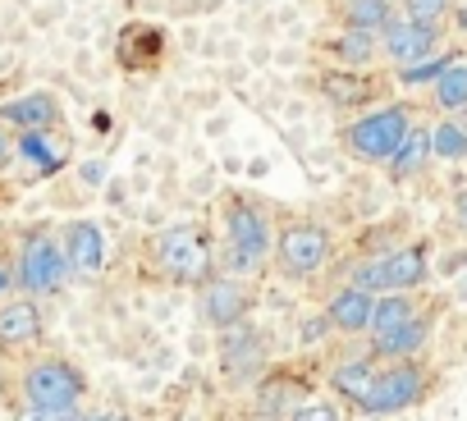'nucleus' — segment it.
I'll use <instances>...</instances> for the list:
<instances>
[{
	"label": "nucleus",
	"instance_id": "1",
	"mask_svg": "<svg viewBox=\"0 0 467 421\" xmlns=\"http://www.w3.org/2000/svg\"><path fill=\"white\" fill-rule=\"evenodd\" d=\"M431 275V262H426V248L412 243V248H399V252H385V257H371L362 266H353L348 284L362 289V293H412L421 289Z\"/></svg>",
	"mask_w": 467,
	"mask_h": 421
},
{
	"label": "nucleus",
	"instance_id": "2",
	"mask_svg": "<svg viewBox=\"0 0 467 421\" xmlns=\"http://www.w3.org/2000/svg\"><path fill=\"white\" fill-rule=\"evenodd\" d=\"M83 389H88L83 371L74 362H65V357H42V362H33L24 371V403L37 407V412H51V416L74 412Z\"/></svg>",
	"mask_w": 467,
	"mask_h": 421
},
{
	"label": "nucleus",
	"instance_id": "3",
	"mask_svg": "<svg viewBox=\"0 0 467 421\" xmlns=\"http://www.w3.org/2000/svg\"><path fill=\"white\" fill-rule=\"evenodd\" d=\"M156 266L165 280L174 284H206L215 280V262H211V248L206 239L192 230V225H170L161 239H156Z\"/></svg>",
	"mask_w": 467,
	"mask_h": 421
},
{
	"label": "nucleus",
	"instance_id": "4",
	"mask_svg": "<svg viewBox=\"0 0 467 421\" xmlns=\"http://www.w3.org/2000/svg\"><path fill=\"white\" fill-rule=\"evenodd\" d=\"M224 239H229V257L239 266H262L271 252H275V234H271V221L266 210L253 206V201H234L229 216H224Z\"/></svg>",
	"mask_w": 467,
	"mask_h": 421
},
{
	"label": "nucleus",
	"instance_id": "5",
	"mask_svg": "<svg viewBox=\"0 0 467 421\" xmlns=\"http://www.w3.org/2000/svg\"><path fill=\"white\" fill-rule=\"evenodd\" d=\"M408 128H412V115H408L403 106H385V110L362 115V119L348 128V147H353V156H362V160H389V156L403 147Z\"/></svg>",
	"mask_w": 467,
	"mask_h": 421
},
{
	"label": "nucleus",
	"instance_id": "6",
	"mask_svg": "<svg viewBox=\"0 0 467 421\" xmlns=\"http://www.w3.org/2000/svg\"><path fill=\"white\" fill-rule=\"evenodd\" d=\"M15 284H24L33 298L60 293V289L69 284L65 248H60L56 239H28L24 252H19V266H15Z\"/></svg>",
	"mask_w": 467,
	"mask_h": 421
},
{
	"label": "nucleus",
	"instance_id": "7",
	"mask_svg": "<svg viewBox=\"0 0 467 421\" xmlns=\"http://www.w3.org/2000/svg\"><path fill=\"white\" fill-rule=\"evenodd\" d=\"M426 394V371L408 357V362H389L385 371H376V385L367 394V412H403Z\"/></svg>",
	"mask_w": 467,
	"mask_h": 421
},
{
	"label": "nucleus",
	"instance_id": "8",
	"mask_svg": "<svg viewBox=\"0 0 467 421\" xmlns=\"http://www.w3.org/2000/svg\"><path fill=\"white\" fill-rule=\"evenodd\" d=\"M330 257V234L321 225H289L275 239V262L285 275H312Z\"/></svg>",
	"mask_w": 467,
	"mask_h": 421
},
{
	"label": "nucleus",
	"instance_id": "9",
	"mask_svg": "<svg viewBox=\"0 0 467 421\" xmlns=\"http://www.w3.org/2000/svg\"><path fill=\"white\" fill-rule=\"evenodd\" d=\"M248 307H253V293H248V284H239V280H206V284L197 289V312H202V321L215 325V330L244 325Z\"/></svg>",
	"mask_w": 467,
	"mask_h": 421
},
{
	"label": "nucleus",
	"instance_id": "10",
	"mask_svg": "<svg viewBox=\"0 0 467 421\" xmlns=\"http://www.w3.org/2000/svg\"><path fill=\"white\" fill-rule=\"evenodd\" d=\"M435 28H426V24H412V19H389L385 28H380V42H385V56L399 65V69H408V65H417V60H426L431 51H435Z\"/></svg>",
	"mask_w": 467,
	"mask_h": 421
},
{
	"label": "nucleus",
	"instance_id": "11",
	"mask_svg": "<svg viewBox=\"0 0 467 421\" xmlns=\"http://www.w3.org/2000/svg\"><path fill=\"white\" fill-rule=\"evenodd\" d=\"M0 124L19 133H51L60 124V101L51 92H24L0 106Z\"/></svg>",
	"mask_w": 467,
	"mask_h": 421
},
{
	"label": "nucleus",
	"instance_id": "12",
	"mask_svg": "<svg viewBox=\"0 0 467 421\" xmlns=\"http://www.w3.org/2000/svg\"><path fill=\"white\" fill-rule=\"evenodd\" d=\"M65 262L74 275H97L106 266V234L97 221H74L65 230Z\"/></svg>",
	"mask_w": 467,
	"mask_h": 421
},
{
	"label": "nucleus",
	"instance_id": "13",
	"mask_svg": "<svg viewBox=\"0 0 467 421\" xmlns=\"http://www.w3.org/2000/svg\"><path fill=\"white\" fill-rule=\"evenodd\" d=\"M426 339H431V316L417 312L412 321H403V325H394L385 334H371V353L385 357V362H408V357H417L426 348Z\"/></svg>",
	"mask_w": 467,
	"mask_h": 421
},
{
	"label": "nucleus",
	"instance_id": "14",
	"mask_svg": "<svg viewBox=\"0 0 467 421\" xmlns=\"http://www.w3.org/2000/svg\"><path fill=\"white\" fill-rule=\"evenodd\" d=\"M371 312H376V293H362V289H339L326 307V321L344 334H367L371 330Z\"/></svg>",
	"mask_w": 467,
	"mask_h": 421
},
{
	"label": "nucleus",
	"instance_id": "15",
	"mask_svg": "<svg viewBox=\"0 0 467 421\" xmlns=\"http://www.w3.org/2000/svg\"><path fill=\"white\" fill-rule=\"evenodd\" d=\"M42 334V312L33 298L0 303V348H24Z\"/></svg>",
	"mask_w": 467,
	"mask_h": 421
},
{
	"label": "nucleus",
	"instance_id": "16",
	"mask_svg": "<svg viewBox=\"0 0 467 421\" xmlns=\"http://www.w3.org/2000/svg\"><path fill=\"white\" fill-rule=\"evenodd\" d=\"M330 385H335L344 398H353V403L362 407V403H367V394H371V385H376V362H371V357H353V362L335 366Z\"/></svg>",
	"mask_w": 467,
	"mask_h": 421
},
{
	"label": "nucleus",
	"instance_id": "17",
	"mask_svg": "<svg viewBox=\"0 0 467 421\" xmlns=\"http://www.w3.org/2000/svg\"><path fill=\"white\" fill-rule=\"evenodd\" d=\"M426 160H431V128H408L403 147L389 156V165H394V179H412V174H417Z\"/></svg>",
	"mask_w": 467,
	"mask_h": 421
},
{
	"label": "nucleus",
	"instance_id": "18",
	"mask_svg": "<svg viewBox=\"0 0 467 421\" xmlns=\"http://www.w3.org/2000/svg\"><path fill=\"white\" fill-rule=\"evenodd\" d=\"M394 19V0H348L344 5V24L353 33H380Z\"/></svg>",
	"mask_w": 467,
	"mask_h": 421
},
{
	"label": "nucleus",
	"instance_id": "19",
	"mask_svg": "<svg viewBox=\"0 0 467 421\" xmlns=\"http://www.w3.org/2000/svg\"><path fill=\"white\" fill-rule=\"evenodd\" d=\"M435 106L449 110V115L467 110V60H462V56L435 78Z\"/></svg>",
	"mask_w": 467,
	"mask_h": 421
},
{
	"label": "nucleus",
	"instance_id": "20",
	"mask_svg": "<svg viewBox=\"0 0 467 421\" xmlns=\"http://www.w3.org/2000/svg\"><path fill=\"white\" fill-rule=\"evenodd\" d=\"M412 316H417L412 293H380V298H376V312H371V330H367V334H385V330H394V325H403V321H412Z\"/></svg>",
	"mask_w": 467,
	"mask_h": 421
},
{
	"label": "nucleus",
	"instance_id": "21",
	"mask_svg": "<svg viewBox=\"0 0 467 421\" xmlns=\"http://www.w3.org/2000/svg\"><path fill=\"white\" fill-rule=\"evenodd\" d=\"M431 156H440V160H462V156H467V124H458V119L435 124V128H431Z\"/></svg>",
	"mask_w": 467,
	"mask_h": 421
},
{
	"label": "nucleus",
	"instance_id": "22",
	"mask_svg": "<svg viewBox=\"0 0 467 421\" xmlns=\"http://www.w3.org/2000/svg\"><path fill=\"white\" fill-rule=\"evenodd\" d=\"M19 151L37 165V174H56V169L65 165V151H60V147H51V133H24Z\"/></svg>",
	"mask_w": 467,
	"mask_h": 421
},
{
	"label": "nucleus",
	"instance_id": "23",
	"mask_svg": "<svg viewBox=\"0 0 467 421\" xmlns=\"http://www.w3.org/2000/svg\"><path fill=\"white\" fill-rule=\"evenodd\" d=\"M453 60H458V56H426V60H417V65L399 69V78H403V83H412V87H417V83H435Z\"/></svg>",
	"mask_w": 467,
	"mask_h": 421
},
{
	"label": "nucleus",
	"instance_id": "24",
	"mask_svg": "<svg viewBox=\"0 0 467 421\" xmlns=\"http://www.w3.org/2000/svg\"><path fill=\"white\" fill-rule=\"evenodd\" d=\"M444 15H449V0H403V19H412V24L435 28Z\"/></svg>",
	"mask_w": 467,
	"mask_h": 421
},
{
	"label": "nucleus",
	"instance_id": "25",
	"mask_svg": "<svg viewBox=\"0 0 467 421\" xmlns=\"http://www.w3.org/2000/svg\"><path fill=\"white\" fill-rule=\"evenodd\" d=\"M371 51H376V33H344L339 37V56L348 60V65H362V60H371Z\"/></svg>",
	"mask_w": 467,
	"mask_h": 421
},
{
	"label": "nucleus",
	"instance_id": "26",
	"mask_svg": "<svg viewBox=\"0 0 467 421\" xmlns=\"http://www.w3.org/2000/svg\"><path fill=\"white\" fill-rule=\"evenodd\" d=\"M289 421H344V416H339L335 403H307V407H298Z\"/></svg>",
	"mask_w": 467,
	"mask_h": 421
},
{
	"label": "nucleus",
	"instance_id": "27",
	"mask_svg": "<svg viewBox=\"0 0 467 421\" xmlns=\"http://www.w3.org/2000/svg\"><path fill=\"white\" fill-rule=\"evenodd\" d=\"M326 92H339L335 101H362L367 87H362V83H348V78H339V74H330V78H326Z\"/></svg>",
	"mask_w": 467,
	"mask_h": 421
},
{
	"label": "nucleus",
	"instance_id": "28",
	"mask_svg": "<svg viewBox=\"0 0 467 421\" xmlns=\"http://www.w3.org/2000/svg\"><path fill=\"white\" fill-rule=\"evenodd\" d=\"M15 421H56V416H51V412H37V407H28V403H24V412H19Z\"/></svg>",
	"mask_w": 467,
	"mask_h": 421
},
{
	"label": "nucleus",
	"instance_id": "29",
	"mask_svg": "<svg viewBox=\"0 0 467 421\" xmlns=\"http://www.w3.org/2000/svg\"><path fill=\"white\" fill-rule=\"evenodd\" d=\"M10 160V133H5V124H0V165Z\"/></svg>",
	"mask_w": 467,
	"mask_h": 421
},
{
	"label": "nucleus",
	"instance_id": "30",
	"mask_svg": "<svg viewBox=\"0 0 467 421\" xmlns=\"http://www.w3.org/2000/svg\"><path fill=\"white\" fill-rule=\"evenodd\" d=\"M10 284H15V280H10V271H5V266H0V293H5Z\"/></svg>",
	"mask_w": 467,
	"mask_h": 421
},
{
	"label": "nucleus",
	"instance_id": "31",
	"mask_svg": "<svg viewBox=\"0 0 467 421\" xmlns=\"http://www.w3.org/2000/svg\"><path fill=\"white\" fill-rule=\"evenodd\" d=\"M56 421H88V416H78V412H60Z\"/></svg>",
	"mask_w": 467,
	"mask_h": 421
},
{
	"label": "nucleus",
	"instance_id": "32",
	"mask_svg": "<svg viewBox=\"0 0 467 421\" xmlns=\"http://www.w3.org/2000/svg\"><path fill=\"white\" fill-rule=\"evenodd\" d=\"M458 28H462V33H467V5H462V10H458Z\"/></svg>",
	"mask_w": 467,
	"mask_h": 421
},
{
	"label": "nucleus",
	"instance_id": "33",
	"mask_svg": "<svg viewBox=\"0 0 467 421\" xmlns=\"http://www.w3.org/2000/svg\"><path fill=\"white\" fill-rule=\"evenodd\" d=\"M97 421H133V416H124V412H115V416H97Z\"/></svg>",
	"mask_w": 467,
	"mask_h": 421
},
{
	"label": "nucleus",
	"instance_id": "34",
	"mask_svg": "<svg viewBox=\"0 0 467 421\" xmlns=\"http://www.w3.org/2000/svg\"><path fill=\"white\" fill-rule=\"evenodd\" d=\"M458 216H462V225H467V197L458 201Z\"/></svg>",
	"mask_w": 467,
	"mask_h": 421
}]
</instances>
